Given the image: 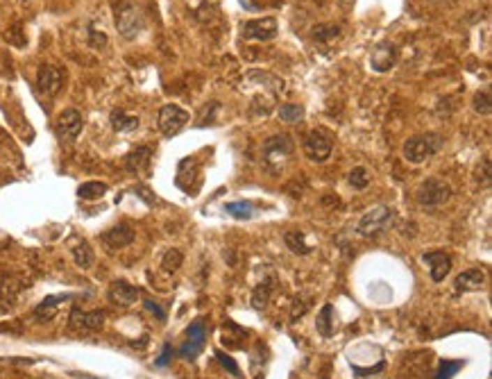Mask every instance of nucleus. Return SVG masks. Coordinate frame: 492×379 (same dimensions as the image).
<instances>
[{"label":"nucleus","mask_w":492,"mask_h":379,"mask_svg":"<svg viewBox=\"0 0 492 379\" xmlns=\"http://www.w3.org/2000/svg\"><path fill=\"white\" fill-rule=\"evenodd\" d=\"M114 21L118 34L127 41L136 39L145 28V16L141 12V7L132 3V0H118V3H114Z\"/></svg>","instance_id":"obj_1"},{"label":"nucleus","mask_w":492,"mask_h":379,"mask_svg":"<svg viewBox=\"0 0 492 379\" xmlns=\"http://www.w3.org/2000/svg\"><path fill=\"white\" fill-rule=\"evenodd\" d=\"M397 214L393 207H386V205H379V207H372L370 211H366L361 216V221L357 225V232L361 237H377V234L390 230L395 225Z\"/></svg>","instance_id":"obj_2"},{"label":"nucleus","mask_w":492,"mask_h":379,"mask_svg":"<svg viewBox=\"0 0 492 379\" xmlns=\"http://www.w3.org/2000/svg\"><path fill=\"white\" fill-rule=\"evenodd\" d=\"M442 146V139L438 134H417V137H411L406 143H404V159L411 161V164H422L429 157H433L435 152L440 150Z\"/></svg>","instance_id":"obj_3"},{"label":"nucleus","mask_w":492,"mask_h":379,"mask_svg":"<svg viewBox=\"0 0 492 379\" xmlns=\"http://www.w3.org/2000/svg\"><path fill=\"white\" fill-rule=\"evenodd\" d=\"M295 150V143L288 134H275L263 143V161L270 170H279L286 166V161L290 159Z\"/></svg>","instance_id":"obj_4"},{"label":"nucleus","mask_w":492,"mask_h":379,"mask_svg":"<svg viewBox=\"0 0 492 379\" xmlns=\"http://www.w3.org/2000/svg\"><path fill=\"white\" fill-rule=\"evenodd\" d=\"M302 148H304V155L311 159V161H318V164H322V161L329 159L331 155V150H334V137H331V132H327L322 128H315L311 130L304 137V143H302Z\"/></svg>","instance_id":"obj_5"},{"label":"nucleus","mask_w":492,"mask_h":379,"mask_svg":"<svg viewBox=\"0 0 492 379\" xmlns=\"http://www.w3.org/2000/svg\"><path fill=\"white\" fill-rule=\"evenodd\" d=\"M449 198H452V186L438 177H426L420 184V188H417V202L426 207V209L445 205Z\"/></svg>","instance_id":"obj_6"},{"label":"nucleus","mask_w":492,"mask_h":379,"mask_svg":"<svg viewBox=\"0 0 492 379\" xmlns=\"http://www.w3.org/2000/svg\"><path fill=\"white\" fill-rule=\"evenodd\" d=\"M204 345H207V322H204V318H197L188 325L186 339L179 348V357L193 361V359H197V355H202Z\"/></svg>","instance_id":"obj_7"},{"label":"nucleus","mask_w":492,"mask_h":379,"mask_svg":"<svg viewBox=\"0 0 492 379\" xmlns=\"http://www.w3.org/2000/svg\"><path fill=\"white\" fill-rule=\"evenodd\" d=\"M64 80H66V73L59 66L41 64L39 70H36V87H39L43 96H57L64 87Z\"/></svg>","instance_id":"obj_8"},{"label":"nucleus","mask_w":492,"mask_h":379,"mask_svg":"<svg viewBox=\"0 0 492 379\" xmlns=\"http://www.w3.org/2000/svg\"><path fill=\"white\" fill-rule=\"evenodd\" d=\"M188 123V112H184L177 105H163L159 110V130L166 134V137H175L184 125Z\"/></svg>","instance_id":"obj_9"},{"label":"nucleus","mask_w":492,"mask_h":379,"mask_svg":"<svg viewBox=\"0 0 492 379\" xmlns=\"http://www.w3.org/2000/svg\"><path fill=\"white\" fill-rule=\"evenodd\" d=\"M82 128H84V119H82V114L77 110H64L59 116H57V125H54V130H57V137L61 141H75L80 137Z\"/></svg>","instance_id":"obj_10"},{"label":"nucleus","mask_w":492,"mask_h":379,"mask_svg":"<svg viewBox=\"0 0 492 379\" xmlns=\"http://www.w3.org/2000/svg\"><path fill=\"white\" fill-rule=\"evenodd\" d=\"M105 325V311L96 309V311H82V309H73L70 311V329L89 334V332H100Z\"/></svg>","instance_id":"obj_11"},{"label":"nucleus","mask_w":492,"mask_h":379,"mask_svg":"<svg viewBox=\"0 0 492 379\" xmlns=\"http://www.w3.org/2000/svg\"><path fill=\"white\" fill-rule=\"evenodd\" d=\"M277 21L272 16L266 19H254L243 25V37L245 39H254V41H270L277 37Z\"/></svg>","instance_id":"obj_12"},{"label":"nucleus","mask_w":492,"mask_h":379,"mask_svg":"<svg viewBox=\"0 0 492 379\" xmlns=\"http://www.w3.org/2000/svg\"><path fill=\"white\" fill-rule=\"evenodd\" d=\"M422 261H424V264H429L433 282H442V279L449 275V270H452V266H454V264H452V257L447 255V252H442V250L424 252Z\"/></svg>","instance_id":"obj_13"},{"label":"nucleus","mask_w":492,"mask_h":379,"mask_svg":"<svg viewBox=\"0 0 492 379\" xmlns=\"http://www.w3.org/2000/svg\"><path fill=\"white\" fill-rule=\"evenodd\" d=\"M100 241H103L109 250H121V248H127L134 241V230L130 228V225L121 223V225H116V228L107 230L105 234H100Z\"/></svg>","instance_id":"obj_14"},{"label":"nucleus","mask_w":492,"mask_h":379,"mask_svg":"<svg viewBox=\"0 0 492 379\" xmlns=\"http://www.w3.org/2000/svg\"><path fill=\"white\" fill-rule=\"evenodd\" d=\"M395 61H397V48L393 43H379L370 55V66L375 68L377 73H386V70L395 66Z\"/></svg>","instance_id":"obj_15"},{"label":"nucleus","mask_w":492,"mask_h":379,"mask_svg":"<svg viewBox=\"0 0 492 379\" xmlns=\"http://www.w3.org/2000/svg\"><path fill=\"white\" fill-rule=\"evenodd\" d=\"M109 300L118 306H130L139 300V288L132 286L130 282H125V279H116L109 286Z\"/></svg>","instance_id":"obj_16"},{"label":"nucleus","mask_w":492,"mask_h":379,"mask_svg":"<svg viewBox=\"0 0 492 379\" xmlns=\"http://www.w3.org/2000/svg\"><path fill=\"white\" fill-rule=\"evenodd\" d=\"M486 284V273L479 268H470L465 273H461L456 277V291L459 293H468V291H479L481 286Z\"/></svg>","instance_id":"obj_17"},{"label":"nucleus","mask_w":492,"mask_h":379,"mask_svg":"<svg viewBox=\"0 0 492 379\" xmlns=\"http://www.w3.org/2000/svg\"><path fill=\"white\" fill-rule=\"evenodd\" d=\"M150 159H152V148L150 146H139L136 150H132L130 155H127L125 164L130 170H134V173H139V170H145L150 166Z\"/></svg>","instance_id":"obj_18"},{"label":"nucleus","mask_w":492,"mask_h":379,"mask_svg":"<svg viewBox=\"0 0 492 379\" xmlns=\"http://www.w3.org/2000/svg\"><path fill=\"white\" fill-rule=\"evenodd\" d=\"M109 121H112V128L116 132H134L136 128H139V119L132 114H125L123 110H114Z\"/></svg>","instance_id":"obj_19"},{"label":"nucleus","mask_w":492,"mask_h":379,"mask_svg":"<svg viewBox=\"0 0 492 379\" xmlns=\"http://www.w3.org/2000/svg\"><path fill=\"white\" fill-rule=\"evenodd\" d=\"M334 304H325L322 311L318 313V320H315V329L320 336L325 339H331L334 336Z\"/></svg>","instance_id":"obj_20"},{"label":"nucleus","mask_w":492,"mask_h":379,"mask_svg":"<svg viewBox=\"0 0 492 379\" xmlns=\"http://www.w3.org/2000/svg\"><path fill=\"white\" fill-rule=\"evenodd\" d=\"M73 259H75L77 268L89 270L91 266H94L96 255H94V250H91V246L87 241H80L77 246H73Z\"/></svg>","instance_id":"obj_21"},{"label":"nucleus","mask_w":492,"mask_h":379,"mask_svg":"<svg viewBox=\"0 0 492 379\" xmlns=\"http://www.w3.org/2000/svg\"><path fill=\"white\" fill-rule=\"evenodd\" d=\"M272 286H275V282H272V279H266V282H261L257 288H254V293H252V306H254L257 311H263V309L268 306Z\"/></svg>","instance_id":"obj_22"},{"label":"nucleus","mask_w":492,"mask_h":379,"mask_svg":"<svg viewBox=\"0 0 492 379\" xmlns=\"http://www.w3.org/2000/svg\"><path fill=\"white\" fill-rule=\"evenodd\" d=\"M313 306V293H297L293 300V309H290V322H297L302 315Z\"/></svg>","instance_id":"obj_23"},{"label":"nucleus","mask_w":492,"mask_h":379,"mask_svg":"<svg viewBox=\"0 0 492 379\" xmlns=\"http://www.w3.org/2000/svg\"><path fill=\"white\" fill-rule=\"evenodd\" d=\"M225 211L234 216L236 221H250L254 216V205L248 200H236V202H227L225 205Z\"/></svg>","instance_id":"obj_24"},{"label":"nucleus","mask_w":492,"mask_h":379,"mask_svg":"<svg viewBox=\"0 0 492 379\" xmlns=\"http://www.w3.org/2000/svg\"><path fill=\"white\" fill-rule=\"evenodd\" d=\"M284 241H286V246L290 252H295V255H308L311 252V248L306 246V241H304V234L299 232V230H290L284 234Z\"/></svg>","instance_id":"obj_25"},{"label":"nucleus","mask_w":492,"mask_h":379,"mask_svg":"<svg viewBox=\"0 0 492 379\" xmlns=\"http://www.w3.org/2000/svg\"><path fill=\"white\" fill-rule=\"evenodd\" d=\"M107 184L105 182H84L77 188V195L82 200H100L107 193Z\"/></svg>","instance_id":"obj_26"},{"label":"nucleus","mask_w":492,"mask_h":379,"mask_svg":"<svg viewBox=\"0 0 492 379\" xmlns=\"http://www.w3.org/2000/svg\"><path fill=\"white\" fill-rule=\"evenodd\" d=\"M463 366H465V361H461V359H456V361L442 359L440 364H438V370H435V377L433 379H454Z\"/></svg>","instance_id":"obj_27"},{"label":"nucleus","mask_w":492,"mask_h":379,"mask_svg":"<svg viewBox=\"0 0 492 379\" xmlns=\"http://www.w3.org/2000/svg\"><path fill=\"white\" fill-rule=\"evenodd\" d=\"M277 116L281 123H299L304 119V107L299 105H281L277 110Z\"/></svg>","instance_id":"obj_28"},{"label":"nucleus","mask_w":492,"mask_h":379,"mask_svg":"<svg viewBox=\"0 0 492 379\" xmlns=\"http://www.w3.org/2000/svg\"><path fill=\"white\" fill-rule=\"evenodd\" d=\"M181 264H184V255H181L177 248L168 250L161 259V268L166 270V273H177Z\"/></svg>","instance_id":"obj_29"},{"label":"nucleus","mask_w":492,"mask_h":379,"mask_svg":"<svg viewBox=\"0 0 492 379\" xmlns=\"http://www.w3.org/2000/svg\"><path fill=\"white\" fill-rule=\"evenodd\" d=\"M472 107H475V112L479 116H490L492 114V101H490V89H484V91H479L475 96V101H472Z\"/></svg>","instance_id":"obj_30"},{"label":"nucleus","mask_w":492,"mask_h":379,"mask_svg":"<svg viewBox=\"0 0 492 379\" xmlns=\"http://www.w3.org/2000/svg\"><path fill=\"white\" fill-rule=\"evenodd\" d=\"M350 184L354 188H366L370 184V173L363 166H357V168H352V173H350Z\"/></svg>","instance_id":"obj_31"},{"label":"nucleus","mask_w":492,"mask_h":379,"mask_svg":"<svg viewBox=\"0 0 492 379\" xmlns=\"http://www.w3.org/2000/svg\"><path fill=\"white\" fill-rule=\"evenodd\" d=\"M338 34H341L338 25H318L313 30V37L318 41H331L334 37H338Z\"/></svg>","instance_id":"obj_32"},{"label":"nucleus","mask_w":492,"mask_h":379,"mask_svg":"<svg viewBox=\"0 0 492 379\" xmlns=\"http://www.w3.org/2000/svg\"><path fill=\"white\" fill-rule=\"evenodd\" d=\"M216 359L221 361V366L230 370V373H232L234 377H241V368H239V364H236V361H234L232 357H227L223 350H216Z\"/></svg>","instance_id":"obj_33"},{"label":"nucleus","mask_w":492,"mask_h":379,"mask_svg":"<svg viewBox=\"0 0 492 379\" xmlns=\"http://www.w3.org/2000/svg\"><path fill=\"white\" fill-rule=\"evenodd\" d=\"M143 304H145V309H148L150 313H154V315H157V320H159V322H163V320H166V311H163L157 302H152V300H143Z\"/></svg>","instance_id":"obj_34"},{"label":"nucleus","mask_w":492,"mask_h":379,"mask_svg":"<svg viewBox=\"0 0 492 379\" xmlns=\"http://www.w3.org/2000/svg\"><path fill=\"white\" fill-rule=\"evenodd\" d=\"M170 359H172V345L170 343H166V345H163V350H161V357L154 361V366H168L170 364Z\"/></svg>","instance_id":"obj_35"},{"label":"nucleus","mask_w":492,"mask_h":379,"mask_svg":"<svg viewBox=\"0 0 492 379\" xmlns=\"http://www.w3.org/2000/svg\"><path fill=\"white\" fill-rule=\"evenodd\" d=\"M91 46H96V48H105V46H107V37H105V34L91 32Z\"/></svg>","instance_id":"obj_36"}]
</instances>
